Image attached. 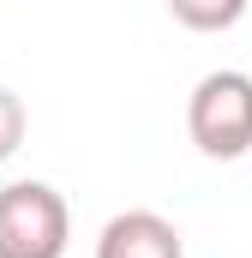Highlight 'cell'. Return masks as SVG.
<instances>
[{
	"label": "cell",
	"instance_id": "6da1fadb",
	"mask_svg": "<svg viewBox=\"0 0 252 258\" xmlns=\"http://www.w3.org/2000/svg\"><path fill=\"white\" fill-rule=\"evenodd\" d=\"M186 132L210 162H240L252 150V78L234 66L204 72L186 96Z\"/></svg>",
	"mask_w": 252,
	"mask_h": 258
},
{
	"label": "cell",
	"instance_id": "7a4b0ae2",
	"mask_svg": "<svg viewBox=\"0 0 252 258\" xmlns=\"http://www.w3.org/2000/svg\"><path fill=\"white\" fill-rule=\"evenodd\" d=\"M72 210L48 180L0 186V258H66Z\"/></svg>",
	"mask_w": 252,
	"mask_h": 258
},
{
	"label": "cell",
	"instance_id": "3957f363",
	"mask_svg": "<svg viewBox=\"0 0 252 258\" xmlns=\"http://www.w3.org/2000/svg\"><path fill=\"white\" fill-rule=\"evenodd\" d=\"M96 258H186V240L168 216L156 210H120L102 222L96 234Z\"/></svg>",
	"mask_w": 252,
	"mask_h": 258
},
{
	"label": "cell",
	"instance_id": "277c9868",
	"mask_svg": "<svg viewBox=\"0 0 252 258\" xmlns=\"http://www.w3.org/2000/svg\"><path fill=\"white\" fill-rule=\"evenodd\" d=\"M252 0H168V12H174V24H186L198 36H216V30H234L240 18H246Z\"/></svg>",
	"mask_w": 252,
	"mask_h": 258
},
{
	"label": "cell",
	"instance_id": "5b68a950",
	"mask_svg": "<svg viewBox=\"0 0 252 258\" xmlns=\"http://www.w3.org/2000/svg\"><path fill=\"white\" fill-rule=\"evenodd\" d=\"M24 126H30V114H24V102L0 84V162L6 156H18V144H24Z\"/></svg>",
	"mask_w": 252,
	"mask_h": 258
}]
</instances>
